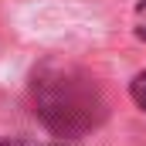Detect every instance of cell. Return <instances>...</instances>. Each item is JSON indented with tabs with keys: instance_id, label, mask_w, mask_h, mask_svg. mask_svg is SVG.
Segmentation results:
<instances>
[{
	"instance_id": "cell-1",
	"label": "cell",
	"mask_w": 146,
	"mask_h": 146,
	"mask_svg": "<svg viewBox=\"0 0 146 146\" xmlns=\"http://www.w3.org/2000/svg\"><path fill=\"white\" fill-rule=\"evenodd\" d=\"M34 88H41L37 95V112L41 119L54 129V133H82L95 122V92L82 82L68 78V68L58 75V78H41Z\"/></svg>"
},
{
	"instance_id": "cell-2",
	"label": "cell",
	"mask_w": 146,
	"mask_h": 146,
	"mask_svg": "<svg viewBox=\"0 0 146 146\" xmlns=\"http://www.w3.org/2000/svg\"><path fill=\"white\" fill-rule=\"evenodd\" d=\"M129 92H133V102H136L139 109H146V72H139L133 78V88H129Z\"/></svg>"
},
{
	"instance_id": "cell-3",
	"label": "cell",
	"mask_w": 146,
	"mask_h": 146,
	"mask_svg": "<svg viewBox=\"0 0 146 146\" xmlns=\"http://www.w3.org/2000/svg\"><path fill=\"white\" fill-rule=\"evenodd\" d=\"M136 34L146 41V0H139V3H136Z\"/></svg>"
}]
</instances>
